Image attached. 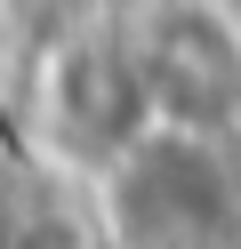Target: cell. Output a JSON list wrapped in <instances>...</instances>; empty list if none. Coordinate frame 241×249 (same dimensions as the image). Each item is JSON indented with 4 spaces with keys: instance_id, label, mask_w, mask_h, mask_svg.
Returning a JSON list of instances; mask_svg holds the SVG:
<instances>
[{
    "instance_id": "2",
    "label": "cell",
    "mask_w": 241,
    "mask_h": 249,
    "mask_svg": "<svg viewBox=\"0 0 241 249\" xmlns=\"http://www.w3.org/2000/svg\"><path fill=\"white\" fill-rule=\"evenodd\" d=\"M112 24L129 40L137 89L161 129H241V17L225 0H137Z\"/></svg>"
},
{
    "instance_id": "3",
    "label": "cell",
    "mask_w": 241,
    "mask_h": 249,
    "mask_svg": "<svg viewBox=\"0 0 241 249\" xmlns=\"http://www.w3.org/2000/svg\"><path fill=\"white\" fill-rule=\"evenodd\" d=\"M40 129L56 137L64 161L96 169L129 145L137 129H153V105L137 89V65H129V40L121 24H89V33L56 40L40 56Z\"/></svg>"
},
{
    "instance_id": "4",
    "label": "cell",
    "mask_w": 241,
    "mask_h": 249,
    "mask_svg": "<svg viewBox=\"0 0 241 249\" xmlns=\"http://www.w3.org/2000/svg\"><path fill=\"white\" fill-rule=\"evenodd\" d=\"M8 49H16V17H8V0H0V72H8Z\"/></svg>"
},
{
    "instance_id": "1",
    "label": "cell",
    "mask_w": 241,
    "mask_h": 249,
    "mask_svg": "<svg viewBox=\"0 0 241 249\" xmlns=\"http://www.w3.org/2000/svg\"><path fill=\"white\" fill-rule=\"evenodd\" d=\"M89 233L105 249H241V169L233 137L137 129L89 169Z\"/></svg>"
}]
</instances>
